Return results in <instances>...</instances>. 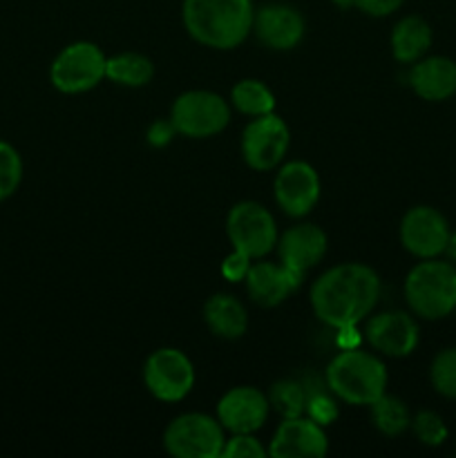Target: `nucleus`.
<instances>
[{
  "instance_id": "20",
  "label": "nucleus",
  "mask_w": 456,
  "mask_h": 458,
  "mask_svg": "<svg viewBox=\"0 0 456 458\" xmlns=\"http://www.w3.org/2000/svg\"><path fill=\"white\" fill-rule=\"evenodd\" d=\"M204 320L217 338L237 340L249 329V313L246 307L228 293H217L204 304Z\"/></svg>"
},
{
  "instance_id": "10",
  "label": "nucleus",
  "mask_w": 456,
  "mask_h": 458,
  "mask_svg": "<svg viewBox=\"0 0 456 458\" xmlns=\"http://www.w3.org/2000/svg\"><path fill=\"white\" fill-rule=\"evenodd\" d=\"M291 132L284 119L277 114H264L250 119L241 132V157L246 165L258 173L277 168L289 150Z\"/></svg>"
},
{
  "instance_id": "35",
  "label": "nucleus",
  "mask_w": 456,
  "mask_h": 458,
  "mask_svg": "<svg viewBox=\"0 0 456 458\" xmlns=\"http://www.w3.org/2000/svg\"><path fill=\"white\" fill-rule=\"evenodd\" d=\"M331 3L340 4V7H349V4H353V0H331Z\"/></svg>"
},
{
  "instance_id": "18",
  "label": "nucleus",
  "mask_w": 456,
  "mask_h": 458,
  "mask_svg": "<svg viewBox=\"0 0 456 458\" xmlns=\"http://www.w3.org/2000/svg\"><path fill=\"white\" fill-rule=\"evenodd\" d=\"M407 81L423 101H447L456 94V61L447 56H423L411 63Z\"/></svg>"
},
{
  "instance_id": "12",
  "label": "nucleus",
  "mask_w": 456,
  "mask_h": 458,
  "mask_svg": "<svg viewBox=\"0 0 456 458\" xmlns=\"http://www.w3.org/2000/svg\"><path fill=\"white\" fill-rule=\"evenodd\" d=\"M320 177L307 161H289L282 165L273 182L275 201L289 217H304L320 199Z\"/></svg>"
},
{
  "instance_id": "27",
  "label": "nucleus",
  "mask_w": 456,
  "mask_h": 458,
  "mask_svg": "<svg viewBox=\"0 0 456 458\" xmlns=\"http://www.w3.org/2000/svg\"><path fill=\"white\" fill-rule=\"evenodd\" d=\"M22 182V159L16 148L0 141V201L9 199Z\"/></svg>"
},
{
  "instance_id": "28",
  "label": "nucleus",
  "mask_w": 456,
  "mask_h": 458,
  "mask_svg": "<svg viewBox=\"0 0 456 458\" xmlns=\"http://www.w3.org/2000/svg\"><path fill=\"white\" fill-rule=\"evenodd\" d=\"M307 387V407H304V414L311 420H316L317 425L326 428V425L334 423L338 419V403H335L334 392L329 387L326 389H316L317 385H308Z\"/></svg>"
},
{
  "instance_id": "34",
  "label": "nucleus",
  "mask_w": 456,
  "mask_h": 458,
  "mask_svg": "<svg viewBox=\"0 0 456 458\" xmlns=\"http://www.w3.org/2000/svg\"><path fill=\"white\" fill-rule=\"evenodd\" d=\"M338 331V338H335V343H338L340 349H356L360 347L362 343V335L358 334V325L353 327H340Z\"/></svg>"
},
{
  "instance_id": "13",
  "label": "nucleus",
  "mask_w": 456,
  "mask_h": 458,
  "mask_svg": "<svg viewBox=\"0 0 456 458\" xmlns=\"http://www.w3.org/2000/svg\"><path fill=\"white\" fill-rule=\"evenodd\" d=\"M271 411L268 396L258 387L241 385L224 394L217 403V420L231 434H255Z\"/></svg>"
},
{
  "instance_id": "7",
  "label": "nucleus",
  "mask_w": 456,
  "mask_h": 458,
  "mask_svg": "<svg viewBox=\"0 0 456 458\" xmlns=\"http://www.w3.org/2000/svg\"><path fill=\"white\" fill-rule=\"evenodd\" d=\"M107 56L89 40L72 43L54 58L49 67L52 85L63 94H83L106 79Z\"/></svg>"
},
{
  "instance_id": "33",
  "label": "nucleus",
  "mask_w": 456,
  "mask_h": 458,
  "mask_svg": "<svg viewBox=\"0 0 456 458\" xmlns=\"http://www.w3.org/2000/svg\"><path fill=\"white\" fill-rule=\"evenodd\" d=\"M174 134H177V130H174L173 121H155V123L150 125V130H148V143H150L152 148H164L173 141Z\"/></svg>"
},
{
  "instance_id": "9",
  "label": "nucleus",
  "mask_w": 456,
  "mask_h": 458,
  "mask_svg": "<svg viewBox=\"0 0 456 458\" xmlns=\"http://www.w3.org/2000/svg\"><path fill=\"white\" fill-rule=\"evenodd\" d=\"M143 383L156 401L179 403L195 387V367L179 349H156L143 365Z\"/></svg>"
},
{
  "instance_id": "31",
  "label": "nucleus",
  "mask_w": 456,
  "mask_h": 458,
  "mask_svg": "<svg viewBox=\"0 0 456 458\" xmlns=\"http://www.w3.org/2000/svg\"><path fill=\"white\" fill-rule=\"evenodd\" d=\"M250 264H253V259H250L249 255L232 249V253L222 262V276L226 277L228 282H241L246 277V273H249Z\"/></svg>"
},
{
  "instance_id": "16",
  "label": "nucleus",
  "mask_w": 456,
  "mask_h": 458,
  "mask_svg": "<svg viewBox=\"0 0 456 458\" xmlns=\"http://www.w3.org/2000/svg\"><path fill=\"white\" fill-rule=\"evenodd\" d=\"M365 340L389 358H405L418 347V325L407 311H383L365 327Z\"/></svg>"
},
{
  "instance_id": "22",
  "label": "nucleus",
  "mask_w": 456,
  "mask_h": 458,
  "mask_svg": "<svg viewBox=\"0 0 456 458\" xmlns=\"http://www.w3.org/2000/svg\"><path fill=\"white\" fill-rule=\"evenodd\" d=\"M152 76H155V65L143 54L123 52L107 58L106 79H110L112 83L123 88H143L150 83Z\"/></svg>"
},
{
  "instance_id": "2",
  "label": "nucleus",
  "mask_w": 456,
  "mask_h": 458,
  "mask_svg": "<svg viewBox=\"0 0 456 458\" xmlns=\"http://www.w3.org/2000/svg\"><path fill=\"white\" fill-rule=\"evenodd\" d=\"M183 27L197 43L213 49H235L253 31L250 0H183Z\"/></svg>"
},
{
  "instance_id": "19",
  "label": "nucleus",
  "mask_w": 456,
  "mask_h": 458,
  "mask_svg": "<svg viewBox=\"0 0 456 458\" xmlns=\"http://www.w3.org/2000/svg\"><path fill=\"white\" fill-rule=\"evenodd\" d=\"M244 282L246 291H249V298L258 307L264 309H273L277 304H282L300 286V282L282 264L275 262L250 264Z\"/></svg>"
},
{
  "instance_id": "4",
  "label": "nucleus",
  "mask_w": 456,
  "mask_h": 458,
  "mask_svg": "<svg viewBox=\"0 0 456 458\" xmlns=\"http://www.w3.org/2000/svg\"><path fill=\"white\" fill-rule=\"evenodd\" d=\"M405 300L423 320H443L456 309V267L432 258L416 264L405 280Z\"/></svg>"
},
{
  "instance_id": "21",
  "label": "nucleus",
  "mask_w": 456,
  "mask_h": 458,
  "mask_svg": "<svg viewBox=\"0 0 456 458\" xmlns=\"http://www.w3.org/2000/svg\"><path fill=\"white\" fill-rule=\"evenodd\" d=\"M432 27L420 16H405L396 22L392 31V54L398 63L420 61L432 47Z\"/></svg>"
},
{
  "instance_id": "26",
  "label": "nucleus",
  "mask_w": 456,
  "mask_h": 458,
  "mask_svg": "<svg viewBox=\"0 0 456 458\" xmlns=\"http://www.w3.org/2000/svg\"><path fill=\"white\" fill-rule=\"evenodd\" d=\"M429 380L434 392L443 398H456V349H443L434 356L429 367Z\"/></svg>"
},
{
  "instance_id": "6",
  "label": "nucleus",
  "mask_w": 456,
  "mask_h": 458,
  "mask_svg": "<svg viewBox=\"0 0 456 458\" xmlns=\"http://www.w3.org/2000/svg\"><path fill=\"white\" fill-rule=\"evenodd\" d=\"M170 121L177 134L188 139H208L224 132L231 123V106L226 98L208 89H190L173 103Z\"/></svg>"
},
{
  "instance_id": "29",
  "label": "nucleus",
  "mask_w": 456,
  "mask_h": 458,
  "mask_svg": "<svg viewBox=\"0 0 456 458\" xmlns=\"http://www.w3.org/2000/svg\"><path fill=\"white\" fill-rule=\"evenodd\" d=\"M411 429L416 438L427 447H438L447 441V425L436 411H418L411 419Z\"/></svg>"
},
{
  "instance_id": "14",
  "label": "nucleus",
  "mask_w": 456,
  "mask_h": 458,
  "mask_svg": "<svg viewBox=\"0 0 456 458\" xmlns=\"http://www.w3.org/2000/svg\"><path fill=\"white\" fill-rule=\"evenodd\" d=\"M326 233L316 224H298L282 233L277 240V250H280V262L295 280L302 284L304 276L313 267L322 262L326 255Z\"/></svg>"
},
{
  "instance_id": "3",
  "label": "nucleus",
  "mask_w": 456,
  "mask_h": 458,
  "mask_svg": "<svg viewBox=\"0 0 456 458\" xmlns=\"http://www.w3.org/2000/svg\"><path fill=\"white\" fill-rule=\"evenodd\" d=\"M387 367L376 353L356 349H340L325 371L326 387L338 401L349 405H371L387 389Z\"/></svg>"
},
{
  "instance_id": "24",
  "label": "nucleus",
  "mask_w": 456,
  "mask_h": 458,
  "mask_svg": "<svg viewBox=\"0 0 456 458\" xmlns=\"http://www.w3.org/2000/svg\"><path fill=\"white\" fill-rule=\"evenodd\" d=\"M371 423L384 437H398L411 428L410 407L392 394H383L376 403H371Z\"/></svg>"
},
{
  "instance_id": "8",
  "label": "nucleus",
  "mask_w": 456,
  "mask_h": 458,
  "mask_svg": "<svg viewBox=\"0 0 456 458\" xmlns=\"http://www.w3.org/2000/svg\"><path fill=\"white\" fill-rule=\"evenodd\" d=\"M226 235L232 249L241 250L250 259H262L280 240L275 219L258 201H240L232 206L226 219Z\"/></svg>"
},
{
  "instance_id": "30",
  "label": "nucleus",
  "mask_w": 456,
  "mask_h": 458,
  "mask_svg": "<svg viewBox=\"0 0 456 458\" xmlns=\"http://www.w3.org/2000/svg\"><path fill=\"white\" fill-rule=\"evenodd\" d=\"M268 454L266 447L253 434H232L224 443V458H264Z\"/></svg>"
},
{
  "instance_id": "32",
  "label": "nucleus",
  "mask_w": 456,
  "mask_h": 458,
  "mask_svg": "<svg viewBox=\"0 0 456 458\" xmlns=\"http://www.w3.org/2000/svg\"><path fill=\"white\" fill-rule=\"evenodd\" d=\"M405 4V0H353V7L371 18H384L389 13L398 12Z\"/></svg>"
},
{
  "instance_id": "1",
  "label": "nucleus",
  "mask_w": 456,
  "mask_h": 458,
  "mask_svg": "<svg viewBox=\"0 0 456 458\" xmlns=\"http://www.w3.org/2000/svg\"><path fill=\"white\" fill-rule=\"evenodd\" d=\"M380 298V277L367 264L347 262L322 273L311 286V307L331 329L360 325Z\"/></svg>"
},
{
  "instance_id": "11",
  "label": "nucleus",
  "mask_w": 456,
  "mask_h": 458,
  "mask_svg": "<svg viewBox=\"0 0 456 458\" xmlns=\"http://www.w3.org/2000/svg\"><path fill=\"white\" fill-rule=\"evenodd\" d=\"M450 224L441 210L432 206H414L401 222V244L414 258L432 259L445 253Z\"/></svg>"
},
{
  "instance_id": "23",
  "label": "nucleus",
  "mask_w": 456,
  "mask_h": 458,
  "mask_svg": "<svg viewBox=\"0 0 456 458\" xmlns=\"http://www.w3.org/2000/svg\"><path fill=\"white\" fill-rule=\"evenodd\" d=\"M231 103L246 116H264L275 110V97L266 83L258 79H244L235 83L231 92Z\"/></svg>"
},
{
  "instance_id": "17",
  "label": "nucleus",
  "mask_w": 456,
  "mask_h": 458,
  "mask_svg": "<svg viewBox=\"0 0 456 458\" xmlns=\"http://www.w3.org/2000/svg\"><path fill=\"white\" fill-rule=\"evenodd\" d=\"M307 22L295 7L284 3L264 4L255 12L253 31L268 49L289 52L304 38Z\"/></svg>"
},
{
  "instance_id": "15",
  "label": "nucleus",
  "mask_w": 456,
  "mask_h": 458,
  "mask_svg": "<svg viewBox=\"0 0 456 458\" xmlns=\"http://www.w3.org/2000/svg\"><path fill=\"white\" fill-rule=\"evenodd\" d=\"M326 452L329 438L325 428L308 416L282 420L268 445V456L273 458H322Z\"/></svg>"
},
{
  "instance_id": "5",
  "label": "nucleus",
  "mask_w": 456,
  "mask_h": 458,
  "mask_svg": "<svg viewBox=\"0 0 456 458\" xmlns=\"http://www.w3.org/2000/svg\"><path fill=\"white\" fill-rule=\"evenodd\" d=\"M224 443L226 429L222 423L199 411L177 416L164 432L165 452L177 458H219Z\"/></svg>"
},
{
  "instance_id": "25",
  "label": "nucleus",
  "mask_w": 456,
  "mask_h": 458,
  "mask_svg": "<svg viewBox=\"0 0 456 458\" xmlns=\"http://www.w3.org/2000/svg\"><path fill=\"white\" fill-rule=\"evenodd\" d=\"M271 410H275L282 419H295V416H304V407H307V387L304 383L293 378H284L273 383L271 392L266 394Z\"/></svg>"
}]
</instances>
